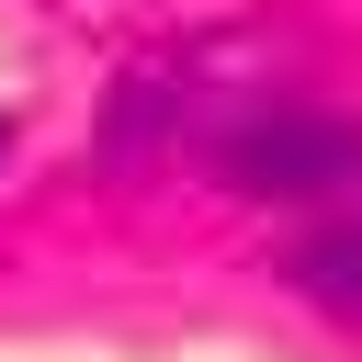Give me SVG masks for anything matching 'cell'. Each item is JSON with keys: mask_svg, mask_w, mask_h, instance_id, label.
Masks as SVG:
<instances>
[{"mask_svg": "<svg viewBox=\"0 0 362 362\" xmlns=\"http://www.w3.org/2000/svg\"><path fill=\"white\" fill-rule=\"evenodd\" d=\"M226 181L238 192H272V204H317V192H351L362 181V124L351 113H317V102H260L215 136Z\"/></svg>", "mask_w": 362, "mask_h": 362, "instance_id": "obj_1", "label": "cell"}, {"mask_svg": "<svg viewBox=\"0 0 362 362\" xmlns=\"http://www.w3.org/2000/svg\"><path fill=\"white\" fill-rule=\"evenodd\" d=\"M294 283L328 305V317H351L362 328V215H339V226H317L305 249H294Z\"/></svg>", "mask_w": 362, "mask_h": 362, "instance_id": "obj_2", "label": "cell"}]
</instances>
